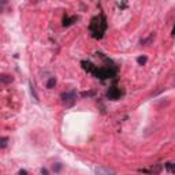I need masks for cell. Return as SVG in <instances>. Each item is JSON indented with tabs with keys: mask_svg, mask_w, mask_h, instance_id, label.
Instances as JSON below:
<instances>
[{
	"mask_svg": "<svg viewBox=\"0 0 175 175\" xmlns=\"http://www.w3.org/2000/svg\"><path fill=\"white\" fill-rule=\"evenodd\" d=\"M105 29H107V22H105V18L104 15H99V16H94L90 22V32H92V36L94 39H101L103 34H104Z\"/></svg>",
	"mask_w": 175,
	"mask_h": 175,
	"instance_id": "cell-1",
	"label": "cell"
},
{
	"mask_svg": "<svg viewBox=\"0 0 175 175\" xmlns=\"http://www.w3.org/2000/svg\"><path fill=\"white\" fill-rule=\"evenodd\" d=\"M62 101L66 107H73L77 101V94L75 92H67V93H63L62 94Z\"/></svg>",
	"mask_w": 175,
	"mask_h": 175,
	"instance_id": "cell-2",
	"label": "cell"
},
{
	"mask_svg": "<svg viewBox=\"0 0 175 175\" xmlns=\"http://www.w3.org/2000/svg\"><path fill=\"white\" fill-rule=\"evenodd\" d=\"M107 97L111 99V100H118V99L121 97V90L116 86H111L107 92Z\"/></svg>",
	"mask_w": 175,
	"mask_h": 175,
	"instance_id": "cell-3",
	"label": "cell"
},
{
	"mask_svg": "<svg viewBox=\"0 0 175 175\" xmlns=\"http://www.w3.org/2000/svg\"><path fill=\"white\" fill-rule=\"evenodd\" d=\"M0 80H2L3 84H11V82H12V77H11V75H6V74H3L2 77H0Z\"/></svg>",
	"mask_w": 175,
	"mask_h": 175,
	"instance_id": "cell-4",
	"label": "cell"
},
{
	"mask_svg": "<svg viewBox=\"0 0 175 175\" xmlns=\"http://www.w3.org/2000/svg\"><path fill=\"white\" fill-rule=\"evenodd\" d=\"M96 174H115V171L109 168H96Z\"/></svg>",
	"mask_w": 175,
	"mask_h": 175,
	"instance_id": "cell-5",
	"label": "cell"
},
{
	"mask_svg": "<svg viewBox=\"0 0 175 175\" xmlns=\"http://www.w3.org/2000/svg\"><path fill=\"white\" fill-rule=\"evenodd\" d=\"M74 21H77V18H75V16H73V18H64V19H63V26H70V25H73Z\"/></svg>",
	"mask_w": 175,
	"mask_h": 175,
	"instance_id": "cell-6",
	"label": "cell"
},
{
	"mask_svg": "<svg viewBox=\"0 0 175 175\" xmlns=\"http://www.w3.org/2000/svg\"><path fill=\"white\" fill-rule=\"evenodd\" d=\"M55 85H56V80H55V77L49 78V80H48V82H47V88H48V89H52Z\"/></svg>",
	"mask_w": 175,
	"mask_h": 175,
	"instance_id": "cell-7",
	"label": "cell"
},
{
	"mask_svg": "<svg viewBox=\"0 0 175 175\" xmlns=\"http://www.w3.org/2000/svg\"><path fill=\"white\" fill-rule=\"evenodd\" d=\"M7 142H8V138L7 137H2V140H0V148L4 149L7 146Z\"/></svg>",
	"mask_w": 175,
	"mask_h": 175,
	"instance_id": "cell-8",
	"label": "cell"
},
{
	"mask_svg": "<svg viewBox=\"0 0 175 175\" xmlns=\"http://www.w3.org/2000/svg\"><path fill=\"white\" fill-rule=\"evenodd\" d=\"M166 168L170 171V173H175V164L173 163H168V164H166Z\"/></svg>",
	"mask_w": 175,
	"mask_h": 175,
	"instance_id": "cell-9",
	"label": "cell"
},
{
	"mask_svg": "<svg viewBox=\"0 0 175 175\" xmlns=\"http://www.w3.org/2000/svg\"><path fill=\"white\" fill-rule=\"evenodd\" d=\"M30 92H32V94H33V97L36 99V100H39V96H37V93H36V90H34V86L32 84H30Z\"/></svg>",
	"mask_w": 175,
	"mask_h": 175,
	"instance_id": "cell-10",
	"label": "cell"
},
{
	"mask_svg": "<svg viewBox=\"0 0 175 175\" xmlns=\"http://www.w3.org/2000/svg\"><path fill=\"white\" fill-rule=\"evenodd\" d=\"M137 62H138L140 64H145L146 63V56H140L138 59H137Z\"/></svg>",
	"mask_w": 175,
	"mask_h": 175,
	"instance_id": "cell-11",
	"label": "cell"
},
{
	"mask_svg": "<svg viewBox=\"0 0 175 175\" xmlns=\"http://www.w3.org/2000/svg\"><path fill=\"white\" fill-rule=\"evenodd\" d=\"M19 174H21V175H26L27 173H26V171H25V170H21V171H19Z\"/></svg>",
	"mask_w": 175,
	"mask_h": 175,
	"instance_id": "cell-12",
	"label": "cell"
},
{
	"mask_svg": "<svg viewBox=\"0 0 175 175\" xmlns=\"http://www.w3.org/2000/svg\"><path fill=\"white\" fill-rule=\"evenodd\" d=\"M171 34H173V36L175 37V26H174V29H173V33H171Z\"/></svg>",
	"mask_w": 175,
	"mask_h": 175,
	"instance_id": "cell-13",
	"label": "cell"
}]
</instances>
